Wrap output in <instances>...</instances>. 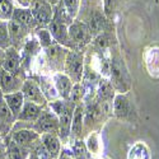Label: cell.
<instances>
[{
  "label": "cell",
  "instance_id": "obj_37",
  "mask_svg": "<svg viewBox=\"0 0 159 159\" xmlns=\"http://www.w3.org/2000/svg\"><path fill=\"white\" fill-rule=\"evenodd\" d=\"M2 139H3V138H2V136H0V140H2Z\"/></svg>",
  "mask_w": 159,
  "mask_h": 159
},
{
  "label": "cell",
  "instance_id": "obj_19",
  "mask_svg": "<svg viewBox=\"0 0 159 159\" xmlns=\"http://www.w3.org/2000/svg\"><path fill=\"white\" fill-rule=\"evenodd\" d=\"M3 141L7 147V159H28L31 149H27L16 144L10 139L9 134L3 138Z\"/></svg>",
  "mask_w": 159,
  "mask_h": 159
},
{
  "label": "cell",
  "instance_id": "obj_22",
  "mask_svg": "<svg viewBox=\"0 0 159 159\" xmlns=\"http://www.w3.org/2000/svg\"><path fill=\"white\" fill-rule=\"evenodd\" d=\"M70 143V150L71 154L74 157V159H90L92 154L89 153L85 141H83V139H73L69 140Z\"/></svg>",
  "mask_w": 159,
  "mask_h": 159
},
{
  "label": "cell",
  "instance_id": "obj_36",
  "mask_svg": "<svg viewBox=\"0 0 159 159\" xmlns=\"http://www.w3.org/2000/svg\"><path fill=\"white\" fill-rule=\"evenodd\" d=\"M4 102V93L2 92V88H0V104Z\"/></svg>",
  "mask_w": 159,
  "mask_h": 159
},
{
  "label": "cell",
  "instance_id": "obj_31",
  "mask_svg": "<svg viewBox=\"0 0 159 159\" xmlns=\"http://www.w3.org/2000/svg\"><path fill=\"white\" fill-rule=\"evenodd\" d=\"M57 159H74V157H73L71 150L69 148H64V149H61Z\"/></svg>",
  "mask_w": 159,
  "mask_h": 159
},
{
  "label": "cell",
  "instance_id": "obj_29",
  "mask_svg": "<svg viewBox=\"0 0 159 159\" xmlns=\"http://www.w3.org/2000/svg\"><path fill=\"white\" fill-rule=\"evenodd\" d=\"M62 3H64L66 11H68V14L71 17V19H75L79 13L80 0H62Z\"/></svg>",
  "mask_w": 159,
  "mask_h": 159
},
{
  "label": "cell",
  "instance_id": "obj_10",
  "mask_svg": "<svg viewBox=\"0 0 159 159\" xmlns=\"http://www.w3.org/2000/svg\"><path fill=\"white\" fill-rule=\"evenodd\" d=\"M8 31H9V38H10V46L16 47L17 50L20 51L24 42L31 36V31L13 19L8 20Z\"/></svg>",
  "mask_w": 159,
  "mask_h": 159
},
{
  "label": "cell",
  "instance_id": "obj_24",
  "mask_svg": "<svg viewBox=\"0 0 159 159\" xmlns=\"http://www.w3.org/2000/svg\"><path fill=\"white\" fill-rule=\"evenodd\" d=\"M0 121H2L7 127H9L10 131H11L13 125H14L16 121H17V118L14 117V115H13L11 111L9 110V107L7 106L5 101L0 104Z\"/></svg>",
  "mask_w": 159,
  "mask_h": 159
},
{
  "label": "cell",
  "instance_id": "obj_5",
  "mask_svg": "<svg viewBox=\"0 0 159 159\" xmlns=\"http://www.w3.org/2000/svg\"><path fill=\"white\" fill-rule=\"evenodd\" d=\"M30 9L38 27H47L54 17V5L50 0H32Z\"/></svg>",
  "mask_w": 159,
  "mask_h": 159
},
{
  "label": "cell",
  "instance_id": "obj_12",
  "mask_svg": "<svg viewBox=\"0 0 159 159\" xmlns=\"http://www.w3.org/2000/svg\"><path fill=\"white\" fill-rule=\"evenodd\" d=\"M2 69H4L8 73H11V74L24 73L20 66V51L19 50H17L13 46H10L5 50V57H4Z\"/></svg>",
  "mask_w": 159,
  "mask_h": 159
},
{
  "label": "cell",
  "instance_id": "obj_8",
  "mask_svg": "<svg viewBox=\"0 0 159 159\" xmlns=\"http://www.w3.org/2000/svg\"><path fill=\"white\" fill-rule=\"evenodd\" d=\"M25 78H27V74L24 73L11 74L0 68V88H2V92L4 94H8L20 90Z\"/></svg>",
  "mask_w": 159,
  "mask_h": 159
},
{
  "label": "cell",
  "instance_id": "obj_23",
  "mask_svg": "<svg viewBox=\"0 0 159 159\" xmlns=\"http://www.w3.org/2000/svg\"><path fill=\"white\" fill-rule=\"evenodd\" d=\"M34 31H36L34 32V36L38 39V42H39V45H41L42 50L43 48H47L52 43H55L54 38H52V36H51V33H50V31H48L47 27H38Z\"/></svg>",
  "mask_w": 159,
  "mask_h": 159
},
{
  "label": "cell",
  "instance_id": "obj_27",
  "mask_svg": "<svg viewBox=\"0 0 159 159\" xmlns=\"http://www.w3.org/2000/svg\"><path fill=\"white\" fill-rule=\"evenodd\" d=\"M8 47H10L8 20H0V48L7 50Z\"/></svg>",
  "mask_w": 159,
  "mask_h": 159
},
{
  "label": "cell",
  "instance_id": "obj_34",
  "mask_svg": "<svg viewBox=\"0 0 159 159\" xmlns=\"http://www.w3.org/2000/svg\"><path fill=\"white\" fill-rule=\"evenodd\" d=\"M32 0H14V3L18 4V7H23V8H30Z\"/></svg>",
  "mask_w": 159,
  "mask_h": 159
},
{
  "label": "cell",
  "instance_id": "obj_7",
  "mask_svg": "<svg viewBox=\"0 0 159 159\" xmlns=\"http://www.w3.org/2000/svg\"><path fill=\"white\" fill-rule=\"evenodd\" d=\"M9 136L16 144L27 149H32L38 143H41V135L33 129H28V127L11 130L9 132Z\"/></svg>",
  "mask_w": 159,
  "mask_h": 159
},
{
  "label": "cell",
  "instance_id": "obj_11",
  "mask_svg": "<svg viewBox=\"0 0 159 159\" xmlns=\"http://www.w3.org/2000/svg\"><path fill=\"white\" fill-rule=\"evenodd\" d=\"M68 27L69 25H66L64 23H60V22H56L52 19L50 22V24L47 25V28L52 36V38H54V41L66 48L69 50H74V45L73 42L70 41L69 38V33H68Z\"/></svg>",
  "mask_w": 159,
  "mask_h": 159
},
{
  "label": "cell",
  "instance_id": "obj_3",
  "mask_svg": "<svg viewBox=\"0 0 159 159\" xmlns=\"http://www.w3.org/2000/svg\"><path fill=\"white\" fill-rule=\"evenodd\" d=\"M68 33L69 38L74 45V50H82L87 45H89L93 39V34H92L88 24L84 22L79 20H73L71 24H69L68 27Z\"/></svg>",
  "mask_w": 159,
  "mask_h": 159
},
{
  "label": "cell",
  "instance_id": "obj_18",
  "mask_svg": "<svg viewBox=\"0 0 159 159\" xmlns=\"http://www.w3.org/2000/svg\"><path fill=\"white\" fill-rule=\"evenodd\" d=\"M43 107L39 104H36L33 102H24L23 107L17 117V121H22V122H25V124H32L34 122L38 116L41 115Z\"/></svg>",
  "mask_w": 159,
  "mask_h": 159
},
{
  "label": "cell",
  "instance_id": "obj_16",
  "mask_svg": "<svg viewBox=\"0 0 159 159\" xmlns=\"http://www.w3.org/2000/svg\"><path fill=\"white\" fill-rule=\"evenodd\" d=\"M52 82H54V85L57 90V94L61 99H69V94L71 92L73 88V82L71 79L66 75L65 73H54L52 75Z\"/></svg>",
  "mask_w": 159,
  "mask_h": 159
},
{
  "label": "cell",
  "instance_id": "obj_21",
  "mask_svg": "<svg viewBox=\"0 0 159 159\" xmlns=\"http://www.w3.org/2000/svg\"><path fill=\"white\" fill-rule=\"evenodd\" d=\"M4 101L7 103V106L9 107V110L11 111V113L14 115V117L17 118L23 104H24V97H23V93L22 90H18V92H13V93H8V94H4Z\"/></svg>",
  "mask_w": 159,
  "mask_h": 159
},
{
  "label": "cell",
  "instance_id": "obj_20",
  "mask_svg": "<svg viewBox=\"0 0 159 159\" xmlns=\"http://www.w3.org/2000/svg\"><path fill=\"white\" fill-rule=\"evenodd\" d=\"M32 78H34L37 80V83L39 84V88H41L47 102H51V101H55V99L60 98L59 94H57V90L54 85V82H52V78H50L47 75H36V76H32Z\"/></svg>",
  "mask_w": 159,
  "mask_h": 159
},
{
  "label": "cell",
  "instance_id": "obj_15",
  "mask_svg": "<svg viewBox=\"0 0 159 159\" xmlns=\"http://www.w3.org/2000/svg\"><path fill=\"white\" fill-rule=\"evenodd\" d=\"M10 19L18 22L19 24L24 25V27L28 28L30 31H34V30L38 28V24H37L36 19L33 18V14H32V11H31L30 8L16 7Z\"/></svg>",
  "mask_w": 159,
  "mask_h": 159
},
{
  "label": "cell",
  "instance_id": "obj_2",
  "mask_svg": "<svg viewBox=\"0 0 159 159\" xmlns=\"http://www.w3.org/2000/svg\"><path fill=\"white\" fill-rule=\"evenodd\" d=\"M84 54L82 50H69L65 57L64 62V70L73 83H80L83 75H84Z\"/></svg>",
  "mask_w": 159,
  "mask_h": 159
},
{
  "label": "cell",
  "instance_id": "obj_25",
  "mask_svg": "<svg viewBox=\"0 0 159 159\" xmlns=\"http://www.w3.org/2000/svg\"><path fill=\"white\" fill-rule=\"evenodd\" d=\"M14 8V0H0V20H10Z\"/></svg>",
  "mask_w": 159,
  "mask_h": 159
},
{
  "label": "cell",
  "instance_id": "obj_6",
  "mask_svg": "<svg viewBox=\"0 0 159 159\" xmlns=\"http://www.w3.org/2000/svg\"><path fill=\"white\" fill-rule=\"evenodd\" d=\"M22 93L24 97L25 102H33L36 104H39L42 107H46L47 106V99L43 96L41 88H39V84L37 83V80L32 76H27L25 80L23 82L22 85Z\"/></svg>",
  "mask_w": 159,
  "mask_h": 159
},
{
  "label": "cell",
  "instance_id": "obj_26",
  "mask_svg": "<svg viewBox=\"0 0 159 159\" xmlns=\"http://www.w3.org/2000/svg\"><path fill=\"white\" fill-rule=\"evenodd\" d=\"M83 98H84V89H83L82 83H74L68 101H70L75 104H79V103H82Z\"/></svg>",
  "mask_w": 159,
  "mask_h": 159
},
{
  "label": "cell",
  "instance_id": "obj_17",
  "mask_svg": "<svg viewBox=\"0 0 159 159\" xmlns=\"http://www.w3.org/2000/svg\"><path fill=\"white\" fill-rule=\"evenodd\" d=\"M41 143L47 150V153L54 158L57 159L61 149H62V143L57 135V132H45L41 135Z\"/></svg>",
  "mask_w": 159,
  "mask_h": 159
},
{
  "label": "cell",
  "instance_id": "obj_32",
  "mask_svg": "<svg viewBox=\"0 0 159 159\" xmlns=\"http://www.w3.org/2000/svg\"><path fill=\"white\" fill-rule=\"evenodd\" d=\"M0 159H7V147L3 139L0 140Z\"/></svg>",
  "mask_w": 159,
  "mask_h": 159
},
{
  "label": "cell",
  "instance_id": "obj_28",
  "mask_svg": "<svg viewBox=\"0 0 159 159\" xmlns=\"http://www.w3.org/2000/svg\"><path fill=\"white\" fill-rule=\"evenodd\" d=\"M28 159H54L45 149V147L42 145V143H38L34 148L31 149Z\"/></svg>",
  "mask_w": 159,
  "mask_h": 159
},
{
  "label": "cell",
  "instance_id": "obj_4",
  "mask_svg": "<svg viewBox=\"0 0 159 159\" xmlns=\"http://www.w3.org/2000/svg\"><path fill=\"white\" fill-rule=\"evenodd\" d=\"M43 55L47 61V66L55 73H61L64 70V62L69 48H66L59 43H52L47 48H43Z\"/></svg>",
  "mask_w": 159,
  "mask_h": 159
},
{
  "label": "cell",
  "instance_id": "obj_33",
  "mask_svg": "<svg viewBox=\"0 0 159 159\" xmlns=\"http://www.w3.org/2000/svg\"><path fill=\"white\" fill-rule=\"evenodd\" d=\"M9 132H10V129L7 127L2 121H0V136L4 138V136H7L9 134Z\"/></svg>",
  "mask_w": 159,
  "mask_h": 159
},
{
  "label": "cell",
  "instance_id": "obj_9",
  "mask_svg": "<svg viewBox=\"0 0 159 159\" xmlns=\"http://www.w3.org/2000/svg\"><path fill=\"white\" fill-rule=\"evenodd\" d=\"M75 103L68 101L65 110L57 116L59 117V132L57 135L62 144L69 143L70 139V130H71V120H73V113L75 110Z\"/></svg>",
  "mask_w": 159,
  "mask_h": 159
},
{
  "label": "cell",
  "instance_id": "obj_30",
  "mask_svg": "<svg viewBox=\"0 0 159 159\" xmlns=\"http://www.w3.org/2000/svg\"><path fill=\"white\" fill-rule=\"evenodd\" d=\"M85 145L89 150V153L92 154H97L98 150H99V139H98V134L97 132H93V134H90L85 141Z\"/></svg>",
  "mask_w": 159,
  "mask_h": 159
},
{
  "label": "cell",
  "instance_id": "obj_35",
  "mask_svg": "<svg viewBox=\"0 0 159 159\" xmlns=\"http://www.w3.org/2000/svg\"><path fill=\"white\" fill-rule=\"evenodd\" d=\"M4 57H5V50L0 48V68L3 66V62H4Z\"/></svg>",
  "mask_w": 159,
  "mask_h": 159
},
{
  "label": "cell",
  "instance_id": "obj_13",
  "mask_svg": "<svg viewBox=\"0 0 159 159\" xmlns=\"http://www.w3.org/2000/svg\"><path fill=\"white\" fill-rule=\"evenodd\" d=\"M112 113L121 120L131 117L132 115V106L130 99L125 96V93H117L112 101Z\"/></svg>",
  "mask_w": 159,
  "mask_h": 159
},
{
  "label": "cell",
  "instance_id": "obj_14",
  "mask_svg": "<svg viewBox=\"0 0 159 159\" xmlns=\"http://www.w3.org/2000/svg\"><path fill=\"white\" fill-rule=\"evenodd\" d=\"M84 132V103H79L75 106L71 120V130H70V139H83Z\"/></svg>",
  "mask_w": 159,
  "mask_h": 159
},
{
  "label": "cell",
  "instance_id": "obj_1",
  "mask_svg": "<svg viewBox=\"0 0 159 159\" xmlns=\"http://www.w3.org/2000/svg\"><path fill=\"white\" fill-rule=\"evenodd\" d=\"M110 82L118 93H126L130 88V78L122 57L116 54L110 61Z\"/></svg>",
  "mask_w": 159,
  "mask_h": 159
}]
</instances>
